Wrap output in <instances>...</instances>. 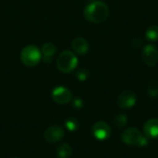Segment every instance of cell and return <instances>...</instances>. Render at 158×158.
Returning <instances> with one entry per match:
<instances>
[{
	"instance_id": "obj_1",
	"label": "cell",
	"mask_w": 158,
	"mask_h": 158,
	"mask_svg": "<svg viewBox=\"0 0 158 158\" xmlns=\"http://www.w3.org/2000/svg\"><path fill=\"white\" fill-rule=\"evenodd\" d=\"M83 16L92 23H101L109 17V8L102 1H94L85 6Z\"/></svg>"
},
{
	"instance_id": "obj_2",
	"label": "cell",
	"mask_w": 158,
	"mask_h": 158,
	"mask_svg": "<svg viewBox=\"0 0 158 158\" xmlns=\"http://www.w3.org/2000/svg\"><path fill=\"white\" fill-rule=\"evenodd\" d=\"M78 63L79 61L77 56L73 52L69 50H66L63 51L57 57L56 67L61 72L69 73L77 68Z\"/></svg>"
},
{
	"instance_id": "obj_3",
	"label": "cell",
	"mask_w": 158,
	"mask_h": 158,
	"mask_svg": "<svg viewBox=\"0 0 158 158\" xmlns=\"http://www.w3.org/2000/svg\"><path fill=\"white\" fill-rule=\"evenodd\" d=\"M42 56H43L41 50L33 44L25 46L20 52L21 62L23 63V65L30 68L37 66L40 63Z\"/></svg>"
},
{
	"instance_id": "obj_4",
	"label": "cell",
	"mask_w": 158,
	"mask_h": 158,
	"mask_svg": "<svg viewBox=\"0 0 158 158\" xmlns=\"http://www.w3.org/2000/svg\"><path fill=\"white\" fill-rule=\"evenodd\" d=\"M121 139L128 145L145 146L148 144L147 137H143L142 132L136 128H130L125 130L121 134Z\"/></svg>"
},
{
	"instance_id": "obj_5",
	"label": "cell",
	"mask_w": 158,
	"mask_h": 158,
	"mask_svg": "<svg viewBox=\"0 0 158 158\" xmlns=\"http://www.w3.org/2000/svg\"><path fill=\"white\" fill-rule=\"evenodd\" d=\"M51 96L56 103L60 105H65L71 101L72 94L68 88L64 86H57L53 89Z\"/></svg>"
},
{
	"instance_id": "obj_6",
	"label": "cell",
	"mask_w": 158,
	"mask_h": 158,
	"mask_svg": "<svg viewBox=\"0 0 158 158\" xmlns=\"http://www.w3.org/2000/svg\"><path fill=\"white\" fill-rule=\"evenodd\" d=\"M143 60L148 67H155L158 63V50L153 44H146L143 47Z\"/></svg>"
},
{
	"instance_id": "obj_7",
	"label": "cell",
	"mask_w": 158,
	"mask_h": 158,
	"mask_svg": "<svg viewBox=\"0 0 158 158\" xmlns=\"http://www.w3.org/2000/svg\"><path fill=\"white\" fill-rule=\"evenodd\" d=\"M65 131L62 127L51 126L44 133V138L48 143H56L64 138Z\"/></svg>"
},
{
	"instance_id": "obj_8",
	"label": "cell",
	"mask_w": 158,
	"mask_h": 158,
	"mask_svg": "<svg viewBox=\"0 0 158 158\" xmlns=\"http://www.w3.org/2000/svg\"><path fill=\"white\" fill-rule=\"evenodd\" d=\"M93 134L94 136L100 141H105L109 138L111 134L110 127L105 121H97L93 126Z\"/></svg>"
},
{
	"instance_id": "obj_9",
	"label": "cell",
	"mask_w": 158,
	"mask_h": 158,
	"mask_svg": "<svg viewBox=\"0 0 158 158\" xmlns=\"http://www.w3.org/2000/svg\"><path fill=\"white\" fill-rule=\"evenodd\" d=\"M137 98L133 92L131 91H124L122 92L118 99V105L122 109L131 108L136 104Z\"/></svg>"
},
{
	"instance_id": "obj_10",
	"label": "cell",
	"mask_w": 158,
	"mask_h": 158,
	"mask_svg": "<svg viewBox=\"0 0 158 158\" xmlns=\"http://www.w3.org/2000/svg\"><path fill=\"white\" fill-rule=\"evenodd\" d=\"M143 131L147 138L158 139V118H151L143 125Z\"/></svg>"
},
{
	"instance_id": "obj_11",
	"label": "cell",
	"mask_w": 158,
	"mask_h": 158,
	"mask_svg": "<svg viewBox=\"0 0 158 158\" xmlns=\"http://www.w3.org/2000/svg\"><path fill=\"white\" fill-rule=\"evenodd\" d=\"M72 48L74 52L78 55H86L89 51V44L82 37H77L72 41Z\"/></svg>"
},
{
	"instance_id": "obj_12",
	"label": "cell",
	"mask_w": 158,
	"mask_h": 158,
	"mask_svg": "<svg viewBox=\"0 0 158 158\" xmlns=\"http://www.w3.org/2000/svg\"><path fill=\"white\" fill-rule=\"evenodd\" d=\"M41 52H42V56L44 57V61L46 62V63H49V62H51L52 57L56 54V48L54 44H52V43H45L43 45Z\"/></svg>"
},
{
	"instance_id": "obj_13",
	"label": "cell",
	"mask_w": 158,
	"mask_h": 158,
	"mask_svg": "<svg viewBox=\"0 0 158 158\" xmlns=\"http://www.w3.org/2000/svg\"><path fill=\"white\" fill-rule=\"evenodd\" d=\"M56 156L58 158H69L71 156V147L68 143H61L56 148Z\"/></svg>"
},
{
	"instance_id": "obj_14",
	"label": "cell",
	"mask_w": 158,
	"mask_h": 158,
	"mask_svg": "<svg viewBox=\"0 0 158 158\" xmlns=\"http://www.w3.org/2000/svg\"><path fill=\"white\" fill-rule=\"evenodd\" d=\"M145 37L147 40L152 42L158 41V26L152 25L145 31Z\"/></svg>"
},
{
	"instance_id": "obj_15",
	"label": "cell",
	"mask_w": 158,
	"mask_h": 158,
	"mask_svg": "<svg viewBox=\"0 0 158 158\" xmlns=\"http://www.w3.org/2000/svg\"><path fill=\"white\" fill-rule=\"evenodd\" d=\"M65 125H66V128L69 131H75L79 128V121L75 118H69L66 120Z\"/></svg>"
},
{
	"instance_id": "obj_16",
	"label": "cell",
	"mask_w": 158,
	"mask_h": 158,
	"mask_svg": "<svg viewBox=\"0 0 158 158\" xmlns=\"http://www.w3.org/2000/svg\"><path fill=\"white\" fill-rule=\"evenodd\" d=\"M148 94L150 97L156 98L158 96V82L156 81L153 80L150 81L148 86Z\"/></svg>"
},
{
	"instance_id": "obj_17",
	"label": "cell",
	"mask_w": 158,
	"mask_h": 158,
	"mask_svg": "<svg viewBox=\"0 0 158 158\" xmlns=\"http://www.w3.org/2000/svg\"><path fill=\"white\" fill-rule=\"evenodd\" d=\"M114 124L118 129L123 128L127 124V117L123 114H118L116 116L114 119Z\"/></svg>"
},
{
	"instance_id": "obj_18",
	"label": "cell",
	"mask_w": 158,
	"mask_h": 158,
	"mask_svg": "<svg viewBox=\"0 0 158 158\" xmlns=\"http://www.w3.org/2000/svg\"><path fill=\"white\" fill-rule=\"evenodd\" d=\"M89 77V72L84 69H81L76 72V78L80 81H84L88 79Z\"/></svg>"
},
{
	"instance_id": "obj_19",
	"label": "cell",
	"mask_w": 158,
	"mask_h": 158,
	"mask_svg": "<svg viewBox=\"0 0 158 158\" xmlns=\"http://www.w3.org/2000/svg\"><path fill=\"white\" fill-rule=\"evenodd\" d=\"M72 105H73V106H74L75 108H78V109L81 108L82 106H83L82 99H81V98H75V99L73 100V102H72Z\"/></svg>"
},
{
	"instance_id": "obj_20",
	"label": "cell",
	"mask_w": 158,
	"mask_h": 158,
	"mask_svg": "<svg viewBox=\"0 0 158 158\" xmlns=\"http://www.w3.org/2000/svg\"><path fill=\"white\" fill-rule=\"evenodd\" d=\"M121 158H125V157H121Z\"/></svg>"
}]
</instances>
